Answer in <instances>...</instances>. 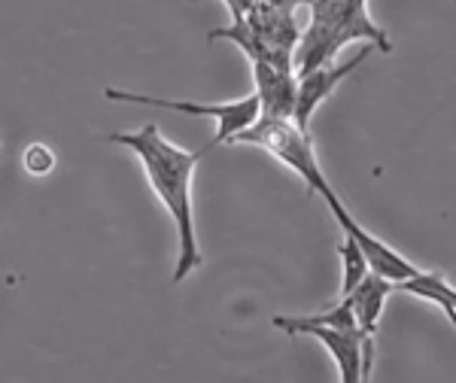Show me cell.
Instances as JSON below:
<instances>
[{
  "mask_svg": "<svg viewBox=\"0 0 456 383\" xmlns=\"http://www.w3.org/2000/svg\"><path fill=\"white\" fill-rule=\"evenodd\" d=\"M110 143L125 146L137 161H141L146 183L159 195L161 208L171 213L176 225V268L171 283H183L192 271L201 268V247L195 234V210H192V180L198 161L210 152L208 150H183L161 134L159 125H143L137 131H119L107 134Z\"/></svg>",
  "mask_w": 456,
  "mask_h": 383,
  "instance_id": "6da1fadb",
  "label": "cell"
},
{
  "mask_svg": "<svg viewBox=\"0 0 456 383\" xmlns=\"http://www.w3.org/2000/svg\"><path fill=\"white\" fill-rule=\"evenodd\" d=\"M365 40L378 53H393V40L374 25L369 0H311V21L296 43V73L335 61L347 43Z\"/></svg>",
  "mask_w": 456,
  "mask_h": 383,
  "instance_id": "7a4b0ae2",
  "label": "cell"
},
{
  "mask_svg": "<svg viewBox=\"0 0 456 383\" xmlns=\"http://www.w3.org/2000/svg\"><path fill=\"white\" fill-rule=\"evenodd\" d=\"M228 143H253L262 146L268 156H274L281 165L289 167L292 174H298L305 180V186L311 195L326 198L332 186H329L326 174L320 167L316 150L311 143V131L298 128L296 119H286V116H265L259 113L249 128L238 131Z\"/></svg>",
  "mask_w": 456,
  "mask_h": 383,
  "instance_id": "3957f363",
  "label": "cell"
},
{
  "mask_svg": "<svg viewBox=\"0 0 456 383\" xmlns=\"http://www.w3.org/2000/svg\"><path fill=\"white\" fill-rule=\"evenodd\" d=\"M277 329L289 331V335H311L322 347L329 350V356L338 365V378L344 383H362L371 378V363H374V338L365 335L362 329H341L329 326V322H314L305 316H274Z\"/></svg>",
  "mask_w": 456,
  "mask_h": 383,
  "instance_id": "277c9868",
  "label": "cell"
},
{
  "mask_svg": "<svg viewBox=\"0 0 456 383\" xmlns=\"http://www.w3.org/2000/svg\"><path fill=\"white\" fill-rule=\"evenodd\" d=\"M107 101H122V104H143V107H159V110H171L180 116H201V119H213L219 125L216 137L210 140V150L219 143H228L238 131L249 128L256 122V116L262 113L259 98L249 94L244 101H225V104H198V101H174V98H152V94L141 92H128V88H104Z\"/></svg>",
  "mask_w": 456,
  "mask_h": 383,
  "instance_id": "5b68a950",
  "label": "cell"
},
{
  "mask_svg": "<svg viewBox=\"0 0 456 383\" xmlns=\"http://www.w3.org/2000/svg\"><path fill=\"white\" fill-rule=\"evenodd\" d=\"M326 208L332 210V216H335V223L341 225V232H347L353 240H356L359 247H362V253H365V259H369V268L374 271V274H380V277H387V280H393L395 286L404 283V280H411V277H417L423 268H417L414 262H408L402 253H395L393 247L384 244L380 238H374V234L369 232V228H362L356 223V219L350 216V210L341 204V198L335 195V189L329 192L326 198Z\"/></svg>",
  "mask_w": 456,
  "mask_h": 383,
  "instance_id": "8992f818",
  "label": "cell"
},
{
  "mask_svg": "<svg viewBox=\"0 0 456 383\" xmlns=\"http://www.w3.org/2000/svg\"><path fill=\"white\" fill-rule=\"evenodd\" d=\"M369 55H371V43L362 49V53L347 58V61H329L314 70L296 73V110H292V119H296L298 128L311 131V119H314L316 110H320L322 101L332 98L335 88L341 86L359 64H365Z\"/></svg>",
  "mask_w": 456,
  "mask_h": 383,
  "instance_id": "52a82bcc",
  "label": "cell"
},
{
  "mask_svg": "<svg viewBox=\"0 0 456 383\" xmlns=\"http://www.w3.org/2000/svg\"><path fill=\"white\" fill-rule=\"evenodd\" d=\"M253 64V83H256V98L265 116H286L292 119L296 110V70L281 68L274 61H249Z\"/></svg>",
  "mask_w": 456,
  "mask_h": 383,
  "instance_id": "ba28073f",
  "label": "cell"
},
{
  "mask_svg": "<svg viewBox=\"0 0 456 383\" xmlns=\"http://www.w3.org/2000/svg\"><path fill=\"white\" fill-rule=\"evenodd\" d=\"M393 289H395L393 280L369 271L362 283H359L350 296H344V298H350V307H353V314H356V322L365 335H371V338L378 335L380 314H384V305H387V298L393 296Z\"/></svg>",
  "mask_w": 456,
  "mask_h": 383,
  "instance_id": "9c48e42d",
  "label": "cell"
},
{
  "mask_svg": "<svg viewBox=\"0 0 456 383\" xmlns=\"http://www.w3.org/2000/svg\"><path fill=\"white\" fill-rule=\"evenodd\" d=\"M395 289H404V292H411V296L438 305L441 311L447 314V320L456 326V289L447 283L444 274H436V271H420V274L404 280V283H399Z\"/></svg>",
  "mask_w": 456,
  "mask_h": 383,
  "instance_id": "30bf717a",
  "label": "cell"
},
{
  "mask_svg": "<svg viewBox=\"0 0 456 383\" xmlns=\"http://www.w3.org/2000/svg\"><path fill=\"white\" fill-rule=\"evenodd\" d=\"M338 256H341V271H344L341 296H350V292L365 280V274L371 271L369 259H365L362 247H359L347 232H341V240H338Z\"/></svg>",
  "mask_w": 456,
  "mask_h": 383,
  "instance_id": "8fae6325",
  "label": "cell"
},
{
  "mask_svg": "<svg viewBox=\"0 0 456 383\" xmlns=\"http://www.w3.org/2000/svg\"><path fill=\"white\" fill-rule=\"evenodd\" d=\"M21 167H25V174H31V176H46V174H53V167H55V152L49 150L46 143H31V146H25V152H21Z\"/></svg>",
  "mask_w": 456,
  "mask_h": 383,
  "instance_id": "7c38bea8",
  "label": "cell"
},
{
  "mask_svg": "<svg viewBox=\"0 0 456 383\" xmlns=\"http://www.w3.org/2000/svg\"><path fill=\"white\" fill-rule=\"evenodd\" d=\"M268 4H277V6H296V4H311V0H268Z\"/></svg>",
  "mask_w": 456,
  "mask_h": 383,
  "instance_id": "4fadbf2b",
  "label": "cell"
}]
</instances>
